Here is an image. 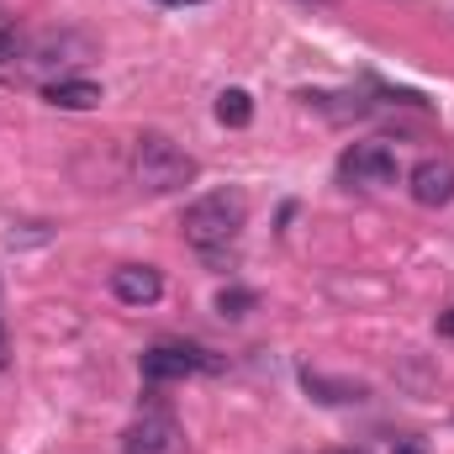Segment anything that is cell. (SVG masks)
Returning a JSON list of instances; mask_svg holds the SVG:
<instances>
[{
  "mask_svg": "<svg viewBox=\"0 0 454 454\" xmlns=\"http://www.w3.org/2000/svg\"><path fill=\"white\" fill-rule=\"evenodd\" d=\"M243 223H248L243 191H212V196H201V201L185 207L180 232H185V243H191L196 254H207V248H227V243L243 232Z\"/></svg>",
  "mask_w": 454,
  "mask_h": 454,
  "instance_id": "cell-1",
  "label": "cell"
},
{
  "mask_svg": "<svg viewBox=\"0 0 454 454\" xmlns=\"http://www.w3.org/2000/svg\"><path fill=\"white\" fill-rule=\"evenodd\" d=\"M132 175H137L143 191L169 196V191H185V185L201 175V164H196L180 143H169L164 132H143V137L132 143Z\"/></svg>",
  "mask_w": 454,
  "mask_h": 454,
  "instance_id": "cell-2",
  "label": "cell"
},
{
  "mask_svg": "<svg viewBox=\"0 0 454 454\" xmlns=\"http://www.w3.org/2000/svg\"><path fill=\"white\" fill-rule=\"evenodd\" d=\"M121 450L127 454H191V444H185V428L169 412H143L121 434Z\"/></svg>",
  "mask_w": 454,
  "mask_h": 454,
  "instance_id": "cell-3",
  "label": "cell"
},
{
  "mask_svg": "<svg viewBox=\"0 0 454 454\" xmlns=\"http://www.w3.org/2000/svg\"><path fill=\"white\" fill-rule=\"evenodd\" d=\"M137 364H143V380H185L196 370H217L207 348H185V343H153Z\"/></svg>",
  "mask_w": 454,
  "mask_h": 454,
  "instance_id": "cell-4",
  "label": "cell"
},
{
  "mask_svg": "<svg viewBox=\"0 0 454 454\" xmlns=\"http://www.w3.org/2000/svg\"><path fill=\"white\" fill-rule=\"evenodd\" d=\"M339 175L348 185H391L396 180V153L386 143H354L339 159Z\"/></svg>",
  "mask_w": 454,
  "mask_h": 454,
  "instance_id": "cell-5",
  "label": "cell"
},
{
  "mask_svg": "<svg viewBox=\"0 0 454 454\" xmlns=\"http://www.w3.org/2000/svg\"><path fill=\"white\" fill-rule=\"evenodd\" d=\"M407 191L418 207H450L454 201V159H423L412 175H407Z\"/></svg>",
  "mask_w": 454,
  "mask_h": 454,
  "instance_id": "cell-6",
  "label": "cell"
},
{
  "mask_svg": "<svg viewBox=\"0 0 454 454\" xmlns=\"http://www.w3.org/2000/svg\"><path fill=\"white\" fill-rule=\"evenodd\" d=\"M112 296L127 301V307H153L164 296V275L153 264H121L112 275Z\"/></svg>",
  "mask_w": 454,
  "mask_h": 454,
  "instance_id": "cell-7",
  "label": "cell"
},
{
  "mask_svg": "<svg viewBox=\"0 0 454 454\" xmlns=\"http://www.w3.org/2000/svg\"><path fill=\"white\" fill-rule=\"evenodd\" d=\"M48 106H59V112H90V106H101V90L90 80H53L48 85Z\"/></svg>",
  "mask_w": 454,
  "mask_h": 454,
  "instance_id": "cell-8",
  "label": "cell"
},
{
  "mask_svg": "<svg viewBox=\"0 0 454 454\" xmlns=\"http://www.w3.org/2000/svg\"><path fill=\"white\" fill-rule=\"evenodd\" d=\"M217 121H223V127H248V121H254L248 90H223V96H217Z\"/></svg>",
  "mask_w": 454,
  "mask_h": 454,
  "instance_id": "cell-9",
  "label": "cell"
},
{
  "mask_svg": "<svg viewBox=\"0 0 454 454\" xmlns=\"http://www.w3.org/2000/svg\"><path fill=\"white\" fill-rule=\"evenodd\" d=\"M301 386H307L317 402H359V396H364L359 386H333V380H323V375H312V370L301 375Z\"/></svg>",
  "mask_w": 454,
  "mask_h": 454,
  "instance_id": "cell-10",
  "label": "cell"
},
{
  "mask_svg": "<svg viewBox=\"0 0 454 454\" xmlns=\"http://www.w3.org/2000/svg\"><path fill=\"white\" fill-rule=\"evenodd\" d=\"M248 307H254V291H223V296H217V312H223V317H243Z\"/></svg>",
  "mask_w": 454,
  "mask_h": 454,
  "instance_id": "cell-11",
  "label": "cell"
},
{
  "mask_svg": "<svg viewBox=\"0 0 454 454\" xmlns=\"http://www.w3.org/2000/svg\"><path fill=\"white\" fill-rule=\"evenodd\" d=\"M16 53H21V37H16V27H0V69H5Z\"/></svg>",
  "mask_w": 454,
  "mask_h": 454,
  "instance_id": "cell-12",
  "label": "cell"
},
{
  "mask_svg": "<svg viewBox=\"0 0 454 454\" xmlns=\"http://www.w3.org/2000/svg\"><path fill=\"white\" fill-rule=\"evenodd\" d=\"M439 333H450V339H454V307L444 312V317H439Z\"/></svg>",
  "mask_w": 454,
  "mask_h": 454,
  "instance_id": "cell-13",
  "label": "cell"
},
{
  "mask_svg": "<svg viewBox=\"0 0 454 454\" xmlns=\"http://www.w3.org/2000/svg\"><path fill=\"white\" fill-rule=\"evenodd\" d=\"M5 359H11V339H5V328H0V370H5Z\"/></svg>",
  "mask_w": 454,
  "mask_h": 454,
  "instance_id": "cell-14",
  "label": "cell"
},
{
  "mask_svg": "<svg viewBox=\"0 0 454 454\" xmlns=\"http://www.w3.org/2000/svg\"><path fill=\"white\" fill-rule=\"evenodd\" d=\"M159 5H175V11H185V5H207V0H159Z\"/></svg>",
  "mask_w": 454,
  "mask_h": 454,
  "instance_id": "cell-15",
  "label": "cell"
},
{
  "mask_svg": "<svg viewBox=\"0 0 454 454\" xmlns=\"http://www.w3.org/2000/svg\"><path fill=\"white\" fill-rule=\"evenodd\" d=\"M391 454H423V444L412 439V444H402V450H391Z\"/></svg>",
  "mask_w": 454,
  "mask_h": 454,
  "instance_id": "cell-16",
  "label": "cell"
},
{
  "mask_svg": "<svg viewBox=\"0 0 454 454\" xmlns=\"http://www.w3.org/2000/svg\"><path fill=\"white\" fill-rule=\"evenodd\" d=\"M323 454H354V450H323Z\"/></svg>",
  "mask_w": 454,
  "mask_h": 454,
  "instance_id": "cell-17",
  "label": "cell"
},
{
  "mask_svg": "<svg viewBox=\"0 0 454 454\" xmlns=\"http://www.w3.org/2000/svg\"><path fill=\"white\" fill-rule=\"evenodd\" d=\"M317 5H333V0H317Z\"/></svg>",
  "mask_w": 454,
  "mask_h": 454,
  "instance_id": "cell-18",
  "label": "cell"
}]
</instances>
